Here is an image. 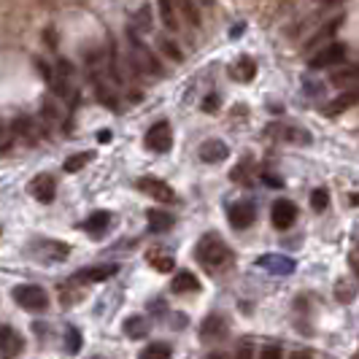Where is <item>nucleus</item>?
Here are the masks:
<instances>
[{
  "label": "nucleus",
  "instance_id": "f257e3e1",
  "mask_svg": "<svg viewBox=\"0 0 359 359\" xmlns=\"http://www.w3.org/2000/svg\"><path fill=\"white\" fill-rule=\"evenodd\" d=\"M195 257H198V262L203 265L205 270H219L222 265H227L230 262V246L219 238L216 233H208L200 238L198 249H195Z\"/></svg>",
  "mask_w": 359,
  "mask_h": 359
},
{
  "label": "nucleus",
  "instance_id": "f03ea898",
  "mask_svg": "<svg viewBox=\"0 0 359 359\" xmlns=\"http://www.w3.org/2000/svg\"><path fill=\"white\" fill-rule=\"evenodd\" d=\"M11 294H14V300H17L25 311L41 313V311H46V308H49V294H46V289L36 287V284H22V287H14Z\"/></svg>",
  "mask_w": 359,
  "mask_h": 359
},
{
  "label": "nucleus",
  "instance_id": "7ed1b4c3",
  "mask_svg": "<svg viewBox=\"0 0 359 359\" xmlns=\"http://www.w3.org/2000/svg\"><path fill=\"white\" fill-rule=\"evenodd\" d=\"M146 146L151 149V151H168L170 146H173V130L168 122H157L154 127H149V133H146Z\"/></svg>",
  "mask_w": 359,
  "mask_h": 359
},
{
  "label": "nucleus",
  "instance_id": "20e7f679",
  "mask_svg": "<svg viewBox=\"0 0 359 359\" xmlns=\"http://www.w3.org/2000/svg\"><path fill=\"white\" fill-rule=\"evenodd\" d=\"M22 351H25V338L19 335L14 327L3 324V327H0V354L6 359H14V357H19Z\"/></svg>",
  "mask_w": 359,
  "mask_h": 359
},
{
  "label": "nucleus",
  "instance_id": "39448f33",
  "mask_svg": "<svg viewBox=\"0 0 359 359\" xmlns=\"http://www.w3.org/2000/svg\"><path fill=\"white\" fill-rule=\"evenodd\" d=\"M346 60V46L343 43H330V46H324L319 52L313 54L311 60H308V65L313 68V71H319V68H327V65H335V62H343Z\"/></svg>",
  "mask_w": 359,
  "mask_h": 359
},
{
  "label": "nucleus",
  "instance_id": "423d86ee",
  "mask_svg": "<svg viewBox=\"0 0 359 359\" xmlns=\"http://www.w3.org/2000/svg\"><path fill=\"white\" fill-rule=\"evenodd\" d=\"M270 219H273V227L276 230H289L294 224V219H297V205L292 200H276Z\"/></svg>",
  "mask_w": 359,
  "mask_h": 359
},
{
  "label": "nucleus",
  "instance_id": "0eeeda50",
  "mask_svg": "<svg viewBox=\"0 0 359 359\" xmlns=\"http://www.w3.org/2000/svg\"><path fill=\"white\" fill-rule=\"evenodd\" d=\"M224 335H227V322H224V316H219V313L205 316V322L200 324V341L216 343V341H222Z\"/></svg>",
  "mask_w": 359,
  "mask_h": 359
},
{
  "label": "nucleus",
  "instance_id": "6e6552de",
  "mask_svg": "<svg viewBox=\"0 0 359 359\" xmlns=\"http://www.w3.org/2000/svg\"><path fill=\"white\" fill-rule=\"evenodd\" d=\"M254 219H257V208H254V203H249V200H241V203H235L233 208H230V224H233L235 230L252 227Z\"/></svg>",
  "mask_w": 359,
  "mask_h": 359
},
{
  "label": "nucleus",
  "instance_id": "1a4fd4ad",
  "mask_svg": "<svg viewBox=\"0 0 359 359\" xmlns=\"http://www.w3.org/2000/svg\"><path fill=\"white\" fill-rule=\"evenodd\" d=\"M138 189L146 192V195H151L154 200H160V203H173L176 195H173V189L160 179H151V176H144V179H138Z\"/></svg>",
  "mask_w": 359,
  "mask_h": 359
},
{
  "label": "nucleus",
  "instance_id": "9d476101",
  "mask_svg": "<svg viewBox=\"0 0 359 359\" xmlns=\"http://www.w3.org/2000/svg\"><path fill=\"white\" fill-rule=\"evenodd\" d=\"M119 273V265L116 262H106V265H92V268H84L76 273V281H92V284H97V281H108L111 276H116Z\"/></svg>",
  "mask_w": 359,
  "mask_h": 359
},
{
  "label": "nucleus",
  "instance_id": "9b49d317",
  "mask_svg": "<svg viewBox=\"0 0 359 359\" xmlns=\"http://www.w3.org/2000/svg\"><path fill=\"white\" fill-rule=\"evenodd\" d=\"M30 195L38 200V203H52L54 195H57V181L52 176H36L30 181Z\"/></svg>",
  "mask_w": 359,
  "mask_h": 359
},
{
  "label": "nucleus",
  "instance_id": "f8f14e48",
  "mask_svg": "<svg viewBox=\"0 0 359 359\" xmlns=\"http://www.w3.org/2000/svg\"><path fill=\"white\" fill-rule=\"evenodd\" d=\"M259 268L270 270L276 276H289L294 270V259L292 257H284V254H262L259 257Z\"/></svg>",
  "mask_w": 359,
  "mask_h": 359
},
{
  "label": "nucleus",
  "instance_id": "ddd939ff",
  "mask_svg": "<svg viewBox=\"0 0 359 359\" xmlns=\"http://www.w3.org/2000/svg\"><path fill=\"white\" fill-rule=\"evenodd\" d=\"M227 154H230L227 144H224V141H216V138H211V141H205V144L200 146V160L211 162V165L224 162L227 160Z\"/></svg>",
  "mask_w": 359,
  "mask_h": 359
},
{
  "label": "nucleus",
  "instance_id": "4468645a",
  "mask_svg": "<svg viewBox=\"0 0 359 359\" xmlns=\"http://www.w3.org/2000/svg\"><path fill=\"white\" fill-rule=\"evenodd\" d=\"M200 289V281L195 273H189V270H181L176 273V278L170 281V292L173 294H187V292H198Z\"/></svg>",
  "mask_w": 359,
  "mask_h": 359
},
{
  "label": "nucleus",
  "instance_id": "2eb2a0df",
  "mask_svg": "<svg viewBox=\"0 0 359 359\" xmlns=\"http://www.w3.org/2000/svg\"><path fill=\"white\" fill-rule=\"evenodd\" d=\"M33 249L41 257H49V259H65L68 252H71L68 243H54V241H38V243H33Z\"/></svg>",
  "mask_w": 359,
  "mask_h": 359
},
{
  "label": "nucleus",
  "instance_id": "dca6fc26",
  "mask_svg": "<svg viewBox=\"0 0 359 359\" xmlns=\"http://www.w3.org/2000/svg\"><path fill=\"white\" fill-rule=\"evenodd\" d=\"M146 259H149V265H151V268L160 270V273H170V270H173V265H176L168 249H149Z\"/></svg>",
  "mask_w": 359,
  "mask_h": 359
},
{
  "label": "nucleus",
  "instance_id": "f3484780",
  "mask_svg": "<svg viewBox=\"0 0 359 359\" xmlns=\"http://www.w3.org/2000/svg\"><path fill=\"white\" fill-rule=\"evenodd\" d=\"M130 43H133V52H135V57H138V65H141V68H149V71L160 73L157 60L149 54V49H144V43L138 41V36H135V33H130Z\"/></svg>",
  "mask_w": 359,
  "mask_h": 359
},
{
  "label": "nucleus",
  "instance_id": "a211bd4d",
  "mask_svg": "<svg viewBox=\"0 0 359 359\" xmlns=\"http://www.w3.org/2000/svg\"><path fill=\"white\" fill-rule=\"evenodd\" d=\"M146 222L151 233H168L173 227V216L168 211H146Z\"/></svg>",
  "mask_w": 359,
  "mask_h": 359
},
{
  "label": "nucleus",
  "instance_id": "6ab92c4d",
  "mask_svg": "<svg viewBox=\"0 0 359 359\" xmlns=\"http://www.w3.org/2000/svg\"><path fill=\"white\" fill-rule=\"evenodd\" d=\"M230 73H233V79H238V81H252L254 76H257V62H254L252 57H241L233 68H230Z\"/></svg>",
  "mask_w": 359,
  "mask_h": 359
},
{
  "label": "nucleus",
  "instance_id": "aec40b11",
  "mask_svg": "<svg viewBox=\"0 0 359 359\" xmlns=\"http://www.w3.org/2000/svg\"><path fill=\"white\" fill-rule=\"evenodd\" d=\"M173 357V348L168 343H149L144 351L138 354V359H170Z\"/></svg>",
  "mask_w": 359,
  "mask_h": 359
},
{
  "label": "nucleus",
  "instance_id": "412c9836",
  "mask_svg": "<svg viewBox=\"0 0 359 359\" xmlns=\"http://www.w3.org/2000/svg\"><path fill=\"white\" fill-rule=\"evenodd\" d=\"M125 332L130 338H146V332H149V322H146L144 316H130L125 322Z\"/></svg>",
  "mask_w": 359,
  "mask_h": 359
},
{
  "label": "nucleus",
  "instance_id": "4be33fe9",
  "mask_svg": "<svg viewBox=\"0 0 359 359\" xmlns=\"http://www.w3.org/2000/svg\"><path fill=\"white\" fill-rule=\"evenodd\" d=\"M108 224H111V216H108L106 211H95V214L84 222V230H87V233H103Z\"/></svg>",
  "mask_w": 359,
  "mask_h": 359
},
{
  "label": "nucleus",
  "instance_id": "5701e85b",
  "mask_svg": "<svg viewBox=\"0 0 359 359\" xmlns=\"http://www.w3.org/2000/svg\"><path fill=\"white\" fill-rule=\"evenodd\" d=\"M354 103H357V92H346V95H341L338 100H332V103H330L327 114H330V116H335V114H341V111H346V108H351Z\"/></svg>",
  "mask_w": 359,
  "mask_h": 359
},
{
  "label": "nucleus",
  "instance_id": "b1692460",
  "mask_svg": "<svg viewBox=\"0 0 359 359\" xmlns=\"http://www.w3.org/2000/svg\"><path fill=\"white\" fill-rule=\"evenodd\" d=\"M160 14H162V22H165L168 30H176V27H179L176 11H173V0H160Z\"/></svg>",
  "mask_w": 359,
  "mask_h": 359
},
{
  "label": "nucleus",
  "instance_id": "393cba45",
  "mask_svg": "<svg viewBox=\"0 0 359 359\" xmlns=\"http://www.w3.org/2000/svg\"><path fill=\"white\" fill-rule=\"evenodd\" d=\"M87 162H92L90 151H84V154H73V157H68V160H65L62 170H65V173H76V170H81Z\"/></svg>",
  "mask_w": 359,
  "mask_h": 359
},
{
  "label": "nucleus",
  "instance_id": "a878e982",
  "mask_svg": "<svg viewBox=\"0 0 359 359\" xmlns=\"http://www.w3.org/2000/svg\"><path fill=\"white\" fill-rule=\"evenodd\" d=\"M327 205H330V195H327V189H324V187L313 189V192H311V208H313V211H324Z\"/></svg>",
  "mask_w": 359,
  "mask_h": 359
},
{
  "label": "nucleus",
  "instance_id": "bb28decb",
  "mask_svg": "<svg viewBox=\"0 0 359 359\" xmlns=\"http://www.w3.org/2000/svg\"><path fill=\"white\" fill-rule=\"evenodd\" d=\"M179 3V8L184 11V17L189 19L195 27L200 25V14H198V6H195V0H176Z\"/></svg>",
  "mask_w": 359,
  "mask_h": 359
},
{
  "label": "nucleus",
  "instance_id": "cd10ccee",
  "mask_svg": "<svg viewBox=\"0 0 359 359\" xmlns=\"http://www.w3.org/2000/svg\"><path fill=\"white\" fill-rule=\"evenodd\" d=\"M357 84V68H341V71H335L332 73V84Z\"/></svg>",
  "mask_w": 359,
  "mask_h": 359
},
{
  "label": "nucleus",
  "instance_id": "c85d7f7f",
  "mask_svg": "<svg viewBox=\"0 0 359 359\" xmlns=\"http://www.w3.org/2000/svg\"><path fill=\"white\" fill-rule=\"evenodd\" d=\"M68 354H76L79 348H81V335H79V330L76 327H68Z\"/></svg>",
  "mask_w": 359,
  "mask_h": 359
},
{
  "label": "nucleus",
  "instance_id": "c756f323",
  "mask_svg": "<svg viewBox=\"0 0 359 359\" xmlns=\"http://www.w3.org/2000/svg\"><path fill=\"white\" fill-rule=\"evenodd\" d=\"M249 165H252V160H243L238 168H235L233 173H230V179L235 181H246V173H249Z\"/></svg>",
  "mask_w": 359,
  "mask_h": 359
},
{
  "label": "nucleus",
  "instance_id": "7c9ffc66",
  "mask_svg": "<svg viewBox=\"0 0 359 359\" xmlns=\"http://www.w3.org/2000/svg\"><path fill=\"white\" fill-rule=\"evenodd\" d=\"M259 359H281V348H278V346H265Z\"/></svg>",
  "mask_w": 359,
  "mask_h": 359
},
{
  "label": "nucleus",
  "instance_id": "2f4dec72",
  "mask_svg": "<svg viewBox=\"0 0 359 359\" xmlns=\"http://www.w3.org/2000/svg\"><path fill=\"white\" fill-rule=\"evenodd\" d=\"M235 359H254V351L249 343H243L241 348H238V354H235Z\"/></svg>",
  "mask_w": 359,
  "mask_h": 359
},
{
  "label": "nucleus",
  "instance_id": "473e14b6",
  "mask_svg": "<svg viewBox=\"0 0 359 359\" xmlns=\"http://www.w3.org/2000/svg\"><path fill=\"white\" fill-rule=\"evenodd\" d=\"M203 111H216V97H205V103H203Z\"/></svg>",
  "mask_w": 359,
  "mask_h": 359
},
{
  "label": "nucleus",
  "instance_id": "72a5a7b5",
  "mask_svg": "<svg viewBox=\"0 0 359 359\" xmlns=\"http://www.w3.org/2000/svg\"><path fill=\"white\" fill-rule=\"evenodd\" d=\"M205 359H230V357H227L224 351H214V354H208Z\"/></svg>",
  "mask_w": 359,
  "mask_h": 359
},
{
  "label": "nucleus",
  "instance_id": "f704fd0d",
  "mask_svg": "<svg viewBox=\"0 0 359 359\" xmlns=\"http://www.w3.org/2000/svg\"><path fill=\"white\" fill-rule=\"evenodd\" d=\"M292 359H311V354H308V351H294Z\"/></svg>",
  "mask_w": 359,
  "mask_h": 359
},
{
  "label": "nucleus",
  "instance_id": "c9c22d12",
  "mask_svg": "<svg viewBox=\"0 0 359 359\" xmlns=\"http://www.w3.org/2000/svg\"><path fill=\"white\" fill-rule=\"evenodd\" d=\"M200 3H203V6H211V3H214V0H200Z\"/></svg>",
  "mask_w": 359,
  "mask_h": 359
},
{
  "label": "nucleus",
  "instance_id": "e433bc0d",
  "mask_svg": "<svg viewBox=\"0 0 359 359\" xmlns=\"http://www.w3.org/2000/svg\"><path fill=\"white\" fill-rule=\"evenodd\" d=\"M92 359H100V357H92Z\"/></svg>",
  "mask_w": 359,
  "mask_h": 359
}]
</instances>
